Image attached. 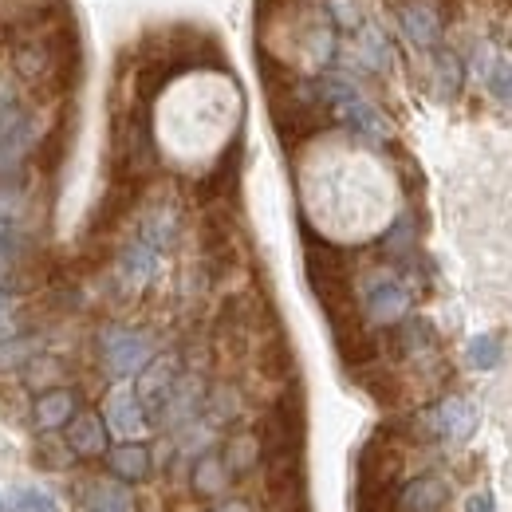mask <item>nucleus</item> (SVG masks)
<instances>
[{
	"mask_svg": "<svg viewBox=\"0 0 512 512\" xmlns=\"http://www.w3.org/2000/svg\"><path fill=\"white\" fill-rule=\"evenodd\" d=\"M359 312L371 327H394L410 316L414 308V296L406 288V280L394 272V268H371L359 276Z\"/></svg>",
	"mask_w": 512,
	"mask_h": 512,
	"instance_id": "1",
	"label": "nucleus"
},
{
	"mask_svg": "<svg viewBox=\"0 0 512 512\" xmlns=\"http://www.w3.org/2000/svg\"><path fill=\"white\" fill-rule=\"evenodd\" d=\"M154 355H158V347H154L150 331H138V327H127V323H107L99 331V359H103V371L115 383L134 379Z\"/></svg>",
	"mask_w": 512,
	"mask_h": 512,
	"instance_id": "2",
	"label": "nucleus"
},
{
	"mask_svg": "<svg viewBox=\"0 0 512 512\" xmlns=\"http://www.w3.org/2000/svg\"><path fill=\"white\" fill-rule=\"evenodd\" d=\"M162 249L158 245H150L146 237H130L127 245L119 249L115 256V280H119V288L123 292H142V288H150L154 280H158V272H162Z\"/></svg>",
	"mask_w": 512,
	"mask_h": 512,
	"instance_id": "3",
	"label": "nucleus"
},
{
	"mask_svg": "<svg viewBox=\"0 0 512 512\" xmlns=\"http://www.w3.org/2000/svg\"><path fill=\"white\" fill-rule=\"evenodd\" d=\"M178 379H182V355H178V351L154 355V359L134 375V394H138V402L146 406L150 426H154V414L162 410V402L170 398V390H174Z\"/></svg>",
	"mask_w": 512,
	"mask_h": 512,
	"instance_id": "4",
	"label": "nucleus"
},
{
	"mask_svg": "<svg viewBox=\"0 0 512 512\" xmlns=\"http://www.w3.org/2000/svg\"><path fill=\"white\" fill-rule=\"evenodd\" d=\"M205 390H209V386H205L201 375H186V371H182V379L174 383L170 398H166L162 410L154 414V426H162V430H182V426H190L193 418H201Z\"/></svg>",
	"mask_w": 512,
	"mask_h": 512,
	"instance_id": "5",
	"label": "nucleus"
},
{
	"mask_svg": "<svg viewBox=\"0 0 512 512\" xmlns=\"http://www.w3.org/2000/svg\"><path fill=\"white\" fill-rule=\"evenodd\" d=\"M103 418H107V430L115 438H127V442H138L146 430H150V414L146 406L138 402L134 386H115L107 398H103Z\"/></svg>",
	"mask_w": 512,
	"mask_h": 512,
	"instance_id": "6",
	"label": "nucleus"
},
{
	"mask_svg": "<svg viewBox=\"0 0 512 512\" xmlns=\"http://www.w3.org/2000/svg\"><path fill=\"white\" fill-rule=\"evenodd\" d=\"M64 442H67V449H71L75 457H83V461L107 457V449H111L107 418L95 414V410H79V414L64 426Z\"/></svg>",
	"mask_w": 512,
	"mask_h": 512,
	"instance_id": "7",
	"label": "nucleus"
},
{
	"mask_svg": "<svg viewBox=\"0 0 512 512\" xmlns=\"http://www.w3.org/2000/svg\"><path fill=\"white\" fill-rule=\"evenodd\" d=\"M75 414H79V390H71V386L40 390L36 402H32V426H36L40 434H56V430H64Z\"/></svg>",
	"mask_w": 512,
	"mask_h": 512,
	"instance_id": "8",
	"label": "nucleus"
},
{
	"mask_svg": "<svg viewBox=\"0 0 512 512\" xmlns=\"http://www.w3.org/2000/svg\"><path fill=\"white\" fill-rule=\"evenodd\" d=\"M229 481H233V473H229V465H225L221 449H201V453L193 457L190 489L197 493V497L213 501V497H221V493L229 489Z\"/></svg>",
	"mask_w": 512,
	"mask_h": 512,
	"instance_id": "9",
	"label": "nucleus"
},
{
	"mask_svg": "<svg viewBox=\"0 0 512 512\" xmlns=\"http://www.w3.org/2000/svg\"><path fill=\"white\" fill-rule=\"evenodd\" d=\"M449 501V489L442 477H414L394 493L398 512H442Z\"/></svg>",
	"mask_w": 512,
	"mask_h": 512,
	"instance_id": "10",
	"label": "nucleus"
},
{
	"mask_svg": "<svg viewBox=\"0 0 512 512\" xmlns=\"http://www.w3.org/2000/svg\"><path fill=\"white\" fill-rule=\"evenodd\" d=\"M426 56H430V95L449 103L465 83V60H461V52H453L446 44H438Z\"/></svg>",
	"mask_w": 512,
	"mask_h": 512,
	"instance_id": "11",
	"label": "nucleus"
},
{
	"mask_svg": "<svg viewBox=\"0 0 512 512\" xmlns=\"http://www.w3.org/2000/svg\"><path fill=\"white\" fill-rule=\"evenodd\" d=\"M107 469H111V477H119L127 485H138V481L150 477L154 453L142 446V442H123V446L107 449Z\"/></svg>",
	"mask_w": 512,
	"mask_h": 512,
	"instance_id": "12",
	"label": "nucleus"
},
{
	"mask_svg": "<svg viewBox=\"0 0 512 512\" xmlns=\"http://www.w3.org/2000/svg\"><path fill=\"white\" fill-rule=\"evenodd\" d=\"M48 351V339L40 331H12L8 339H0V375L8 371H24L36 355Z\"/></svg>",
	"mask_w": 512,
	"mask_h": 512,
	"instance_id": "13",
	"label": "nucleus"
},
{
	"mask_svg": "<svg viewBox=\"0 0 512 512\" xmlns=\"http://www.w3.org/2000/svg\"><path fill=\"white\" fill-rule=\"evenodd\" d=\"M87 512H134V493L127 489V481L111 477V481H91L83 489Z\"/></svg>",
	"mask_w": 512,
	"mask_h": 512,
	"instance_id": "14",
	"label": "nucleus"
},
{
	"mask_svg": "<svg viewBox=\"0 0 512 512\" xmlns=\"http://www.w3.org/2000/svg\"><path fill=\"white\" fill-rule=\"evenodd\" d=\"M221 457H225V465H229V473H233V477L253 473L256 465L264 461V442H260V434H253V430L233 434V438L225 442V449H221Z\"/></svg>",
	"mask_w": 512,
	"mask_h": 512,
	"instance_id": "15",
	"label": "nucleus"
},
{
	"mask_svg": "<svg viewBox=\"0 0 512 512\" xmlns=\"http://www.w3.org/2000/svg\"><path fill=\"white\" fill-rule=\"evenodd\" d=\"M237 414H241V390H237V386H233V383H217L213 390H205V406H201V418H205L213 430L229 426Z\"/></svg>",
	"mask_w": 512,
	"mask_h": 512,
	"instance_id": "16",
	"label": "nucleus"
},
{
	"mask_svg": "<svg viewBox=\"0 0 512 512\" xmlns=\"http://www.w3.org/2000/svg\"><path fill=\"white\" fill-rule=\"evenodd\" d=\"M28 115H32V111H28L24 95L16 91V83H12V79H0V142L12 138L16 130L24 127Z\"/></svg>",
	"mask_w": 512,
	"mask_h": 512,
	"instance_id": "17",
	"label": "nucleus"
},
{
	"mask_svg": "<svg viewBox=\"0 0 512 512\" xmlns=\"http://www.w3.org/2000/svg\"><path fill=\"white\" fill-rule=\"evenodd\" d=\"M64 379H67V363L64 359H56V355H36L28 367H24V386L28 390H52V386H64Z\"/></svg>",
	"mask_w": 512,
	"mask_h": 512,
	"instance_id": "18",
	"label": "nucleus"
},
{
	"mask_svg": "<svg viewBox=\"0 0 512 512\" xmlns=\"http://www.w3.org/2000/svg\"><path fill=\"white\" fill-rule=\"evenodd\" d=\"M481 87L489 91V99H493L501 111H512V60L509 56H497V64L489 67V75H485Z\"/></svg>",
	"mask_w": 512,
	"mask_h": 512,
	"instance_id": "19",
	"label": "nucleus"
},
{
	"mask_svg": "<svg viewBox=\"0 0 512 512\" xmlns=\"http://www.w3.org/2000/svg\"><path fill=\"white\" fill-rule=\"evenodd\" d=\"M32 197L24 178H0V221H20L28 213Z\"/></svg>",
	"mask_w": 512,
	"mask_h": 512,
	"instance_id": "20",
	"label": "nucleus"
},
{
	"mask_svg": "<svg viewBox=\"0 0 512 512\" xmlns=\"http://www.w3.org/2000/svg\"><path fill=\"white\" fill-rule=\"evenodd\" d=\"M8 509L12 512H60V505L52 501V493L36 489V485H20L8 493Z\"/></svg>",
	"mask_w": 512,
	"mask_h": 512,
	"instance_id": "21",
	"label": "nucleus"
},
{
	"mask_svg": "<svg viewBox=\"0 0 512 512\" xmlns=\"http://www.w3.org/2000/svg\"><path fill=\"white\" fill-rule=\"evenodd\" d=\"M469 367H477V371H493L497 363H501V339L497 335H477V339H469Z\"/></svg>",
	"mask_w": 512,
	"mask_h": 512,
	"instance_id": "22",
	"label": "nucleus"
},
{
	"mask_svg": "<svg viewBox=\"0 0 512 512\" xmlns=\"http://www.w3.org/2000/svg\"><path fill=\"white\" fill-rule=\"evenodd\" d=\"M24 253H28V233L20 229V221H0V256L16 264Z\"/></svg>",
	"mask_w": 512,
	"mask_h": 512,
	"instance_id": "23",
	"label": "nucleus"
},
{
	"mask_svg": "<svg viewBox=\"0 0 512 512\" xmlns=\"http://www.w3.org/2000/svg\"><path fill=\"white\" fill-rule=\"evenodd\" d=\"M465 512H493V497H489V493H473V497L465 501Z\"/></svg>",
	"mask_w": 512,
	"mask_h": 512,
	"instance_id": "24",
	"label": "nucleus"
},
{
	"mask_svg": "<svg viewBox=\"0 0 512 512\" xmlns=\"http://www.w3.org/2000/svg\"><path fill=\"white\" fill-rule=\"evenodd\" d=\"M209 512H253V505H249V501H241V497H229V501H217Z\"/></svg>",
	"mask_w": 512,
	"mask_h": 512,
	"instance_id": "25",
	"label": "nucleus"
},
{
	"mask_svg": "<svg viewBox=\"0 0 512 512\" xmlns=\"http://www.w3.org/2000/svg\"><path fill=\"white\" fill-rule=\"evenodd\" d=\"M12 331H20V323H16V316H12V320H0V339H8Z\"/></svg>",
	"mask_w": 512,
	"mask_h": 512,
	"instance_id": "26",
	"label": "nucleus"
},
{
	"mask_svg": "<svg viewBox=\"0 0 512 512\" xmlns=\"http://www.w3.org/2000/svg\"><path fill=\"white\" fill-rule=\"evenodd\" d=\"M8 276H12V260L0 256V280H8Z\"/></svg>",
	"mask_w": 512,
	"mask_h": 512,
	"instance_id": "27",
	"label": "nucleus"
},
{
	"mask_svg": "<svg viewBox=\"0 0 512 512\" xmlns=\"http://www.w3.org/2000/svg\"><path fill=\"white\" fill-rule=\"evenodd\" d=\"M4 509H8V501H4V497H0V512H4Z\"/></svg>",
	"mask_w": 512,
	"mask_h": 512,
	"instance_id": "28",
	"label": "nucleus"
}]
</instances>
